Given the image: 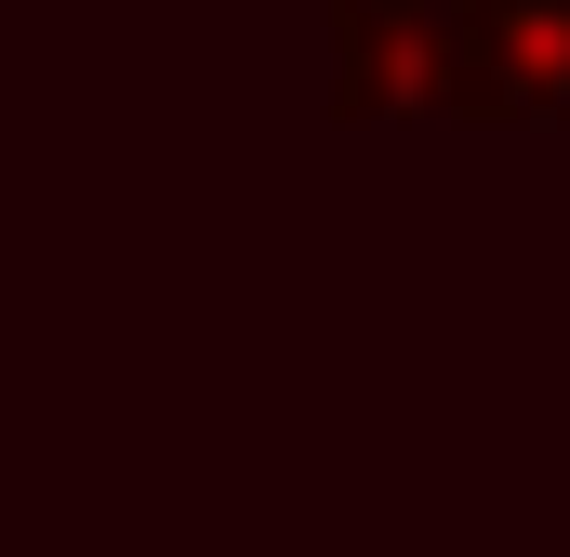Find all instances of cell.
Wrapping results in <instances>:
<instances>
[{
	"label": "cell",
	"mask_w": 570,
	"mask_h": 557,
	"mask_svg": "<svg viewBox=\"0 0 570 557\" xmlns=\"http://www.w3.org/2000/svg\"><path fill=\"white\" fill-rule=\"evenodd\" d=\"M332 120H358V134H399V120L504 134L491 13L478 0H332Z\"/></svg>",
	"instance_id": "6da1fadb"
},
{
	"label": "cell",
	"mask_w": 570,
	"mask_h": 557,
	"mask_svg": "<svg viewBox=\"0 0 570 557\" xmlns=\"http://www.w3.org/2000/svg\"><path fill=\"white\" fill-rule=\"evenodd\" d=\"M478 13H491V94H504V134L570 120V0H478Z\"/></svg>",
	"instance_id": "7a4b0ae2"
}]
</instances>
